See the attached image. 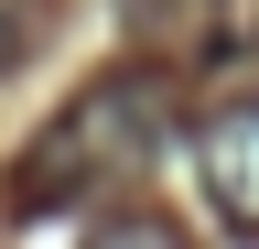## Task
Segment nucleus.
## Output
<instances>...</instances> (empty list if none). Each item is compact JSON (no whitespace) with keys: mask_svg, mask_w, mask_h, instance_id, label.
I'll list each match as a JSON object with an SVG mask.
<instances>
[{"mask_svg":"<svg viewBox=\"0 0 259 249\" xmlns=\"http://www.w3.org/2000/svg\"><path fill=\"white\" fill-rule=\"evenodd\" d=\"M162 141H173V98H162V76L119 65V76L76 87V98L32 130L22 173H11V206H22V217H65V206H87L97 184L151 173V163H162Z\"/></svg>","mask_w":259,"mask_h":249,"instance_id":"1","label":"nucleus"},{"mask_svg":"<svg viewBox=\"0 0 259 249\" xmlns=\"http://www.w3.org/2000/svg\"><path fill=\"white\" fill-rule=\"evenodd\" d=\"M194 184L227 228H259V98H227L194 130Z\"/></svg>","mask_w":259,"mask_h":249,"instance_id":"2","label":"nucleus"},{"mask_svg":"<svg viewBox=\"0 0 259 249\" xmlns=\"http://www.w3.org/2000/svg\"><path fill=\"white\" fill-rule=\"evenodd\" d=\"M87 249H184V228L130 206V217H97V228H87Z\"/></svg>","mask_w":259,"mask_h":249,"instance_id":"3","label":"nucleus"},{"mask_svg":"<svg viewBox=\"0 0 259 249\" xmlns=\"http://www.w3.org/2000/svg\"><path fill=\"white\" fill-rule=\"evenodd\" d=\"M32 33H44V0H0V65L32 54Z\"/></svg>","mask_w":259,"mask_h":249,"instance_id":"4","label":"nucleus"}]
</instances>
